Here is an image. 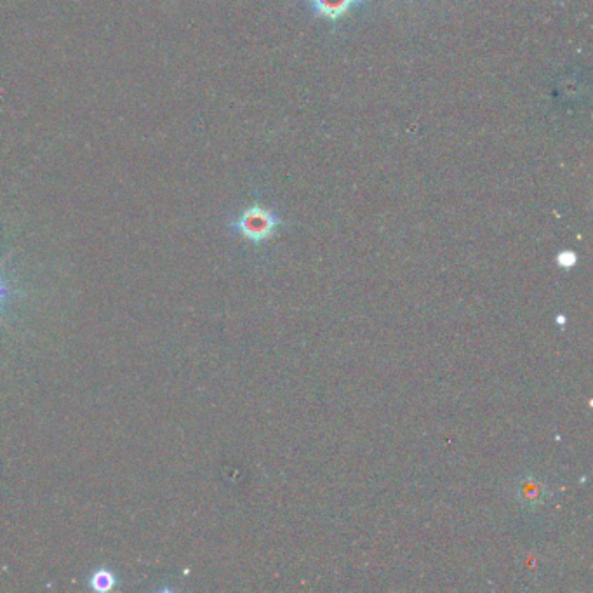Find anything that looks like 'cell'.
<instances>
[{
  "label": "cell",
  "instance_id": "obj_1",
  "mask_svg": "<svg viewBox=\"0 0 593 593\" xmlns=\"http://www.w3.org/2000/svg\"><path fill=\"white\" fill-rule=\"evenodd\" d=\"M280 223L282 220L274 211L261 206H253L240 214L239 218L232 223V228L237 234L246 237L254 244H261L275 234Z\"/></svg>",
  "mask_w": 593,
  "mask_h": 593
},
{
  "label": "cell",
  "instance_id": "obj_2",
  "mask_svg": "<svg viewBox=\"0 0 593 593\" xmlns=\"http://www.w3.org/2000/svg\"><path fill=\"white\" fill-rule=\"evenodd\" d=\"M515 496L522 507L538 508L543 505V501L547 500V486L534 475H524L517 482Z\"/></svg>",
  "mask_w": 593,
  "mask_h": 593
},
{
  "label": "cell",
  "instance_id": "obj_3",
  "mask_svg": "<svg viewBox=\"0 0 593 593\" xmlns=\"http://www.w3.org/2000/svg\"><path fill=\"white\" fill-rule=\"evenodd\" d=\"M364 0H308V6L326 20L336 21L360 6Z\"/></svg>",
  "mask_w": 593,
  "mask_h": 593
},
{
  "label": "cell",
  "instance_id": "obj_4",
  "mask_svg": "<svg viewBox=\"0 0 593 593\" xmlns=\"http://www.w3.org/2000/svg\"><path fill=\"white\" fill-rule=\"evenodd\" d=\"M89 587L93 588L94 592H108V590L115 587V576L107 569H98L91 576Z\"/></svg>",
  "mask_w": 593,
  "mask_h": 593
},
{
  "label": "cell",
  "instance_id": "obj_5",
  "mask_svg": "<svg viewBox=\"0 0 593 593\" xmlns=\"http://www.w3.org/2000/svg\"><path fill=\"white\" fill-rule=\"evenodd\" d=\"M557 263H559L560 267L571 268L578 263V256L573 251H564V253L557 256Z\"/></svg>",
  "mask_w": 593,
  "mask_h": 593
},
{
  "label": "cell",
  "instance_id": "obj_6",
  "mask_svg": "<svg viewBox=\"0 0 593 593\" xmlns=\"http://www.w3.org/2000/svg\"><path fill=\"white\" fill-rule=\"evenodd\" d=\"M9 294H11V291H9V287L6 286V282L0 280V301L6 300Z\"/></svg>",
  "mask_w": 593,
  "mask_h": 593
}]
</instances>
